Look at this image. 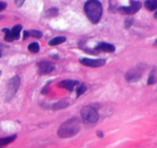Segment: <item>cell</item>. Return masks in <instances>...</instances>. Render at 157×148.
<instances>
[{"label":"cell","instance_id":"8","mask_svg":"<svg viewBox=\"0 0 157 148\" xmlns=\"http://www.w3.org/2000/svg\"><path fill=\"white\" fill-rule=\"evenodd\" d=\"M38 69L40 74L46 75L52 72L54 70V66L47 61H41L37 63Z\"/></svg>","mask_w":157,"mask_h":148},{"label":"cell","instance_id":"4","mask_svg":"<svg viewBox=\"0 0 157 148\" xmlns=\"http://www.w3.org/2000/svg\"><path fill=\"white\" fill-rule=\"evenodd\" d=\"M19 85H20V78L19 76H15L14 77H13L9 81L6 88V101L13 99L17 90H19Z\"/></svg>","mask_w":157,"mask_h":148},{"label":"cell","instance_id":"21","mask_svg":"<svg viewBox=\"0 0 157 148\" xmlns=\"http://www.w3.org/2000/svg\"><path fill=\"white\" fill-rule=\"evenodd\" d=\"M156 83V76H155V73L152 71V72L150 73L149 76V79H148V85H152V84H155Z\"/></svg>","mask_w":157,"mask_h":148},{"label":"cell","instance_id":"19","mask_svg":"<svg viewBox=\"0 0 157 148\" xmlns=\"http://www.w3.org/2000/svg\"><path fill=\"white\" fill-rule=\"evenodd\" d=\"M58 10L56 8H52V9H49L46 12V17H49V18H52V17H55L58 15Z\"/></svg>","mask_w":157,"mask_h":148},{"label":"cell","instance_id":"14","mask_svg":"<svg viewBox=\"0 0 157 148\" xmlns=\"http://www.w3.org/2000/svg\"><path fill=\"white\" fill-rule=\"evenodd\" d=\"M66 38L65 36H57L55 38L52 39L49 42V44L50 46H57V45H59L63 43L64 42H66Z\"/></svg>","mask_w":157,"mask_h":148},{"label":"cell","instance_id":"7","mask_svg":"<svg viewBox=\"0 0 157 148\" xmlns=\"http://www.w3.org/2000/svg\"><path fill=\"white\" fill-rule=\"evenodd\" d=\"M80 63L83 66H88L91 68H98L100 66H104L105 64V60H102V59H98V60H94V59H88L83 58L80 60Z\"/></svg>","mask_w":157,"mask_h":148},{"label":"cell","instance_id":"27","mask_svg":"<svg viewBox=\"0 0 157 148\" xmlns=\"http://www.w3.org/2000/svg\"><path fill=\"white\" fill-rule=\"evenodd\" d=\"M1 56H2V51L0 49V58H1Z\"/></svg>","mask_w":157,"mask_h":148},{"label":"cell","instance_id":"2","mask_svg":"<svg viewBox=\"0 0 157 148\" xmlns=\"http://www.w3.org/2000/svg\"><path fill=\"white\" fill-rule=\"evenodd\" d=\"M84 10L87 18L92 23L96 24L99 22L102 14V6L99 1L89 0L84 6Z\"/></svg>","mask_w":157,"mask_h":148},{"label":"cell","instance_id":"3","mask_svg":"<svg viewBox=\"0 0 157 148\" xmlns=\"http://www.w3.org/2000/svg\"><path fill=\"white\" fill-rule=\"evenodd\" d=\"M81 117L85 122L94 123L99 120V114L96 109L92 106H86L81 110Z\"/></svg>","mask_w":157,"mask_h":148},{"label":"cell","instance_id":"20","mask_svg":"<svg viewBox=\"0 0 157 148\" xmlns=\"http://www.w3.org/2000/svg\"><path fill=\"white\" fill-rule=\"evenodd\" d=\"M86 86L85 84H81L79 87H78V90H77V93H76V96L78 97V96H80L81 95L83 94L86 91Z\"/></svg>","mask_w":157,"mask_h":148},{"label":"cell","instance_id":"23","mask_svg":"<svg viewBox=\"0 0 157 148\" xmlns=\"http://www.w3.org/2000/svg\"><path fill=\"white\" fill-rule=\"evenodd\" d=\"M25 0H15V3L17 6L18 7H21L22 6V4L24 3Z\"/></svg>","mask_w":157,"mask_h":148},{"label":"cell","instance_id":"15","mask_svg":"<svg viewBox=\"0 0 157 148\" xmlns=\"http://www.w3.org/2000/svg\"><path fill=\"white\" fill-rule=\"evenodd\" d=\"M22 27L21 25H16L12 29L11 33L15 40H19V36H20V33L22 31Z\"/></svg>","mask_w":157,"mask_h":148},{"label":"cell","instance_id":"13","mask_svg":"<svg viewBox=\"0 0 157 148\" xmlns=\"http://www.w3.org/2000/svg\"><path fill=\"white\" fill-rule=\"evenodd\" d=\"M144 6L149 11H154L157 9V0H146Z\"/></svg>","mask_w":157,"mask_h":148},{"label":"cell","instance_id":"12","mask_svg":"<svg viewBox=\"0 0 157 148\" xmlns=\"http://www.w3.org/2000/svg\"><path fill=\"white\" fill-rule=\"evenodd\" d=\"M16 137H17L16 135H12L6 137H3V138H0V148L3 147V146H6V145L13 143L16 139Z\"/></svg>","mask_w":157,"mask_h":148},{"label":"cell","instance_id":"1","mask_svg":"<svg viewBox=\"0 0 157 148\" xmlns=\"http://www.w3.org/2000/svg\"><path fill=\"white\" fill-rule=\"evenodd\" d=\"M81 128V122L76 117L66 120L59 127L57 134L61 138H69L76 135Z\"/></svg>","mask_w":157,"mask_h":148},{"label":"cell","instance_id":"18","mask_svg":"<svg viewBox=\"0 0 157 148\" xmlns=\"http://www.w3.org/2000/svg\"><path fill=\"white\" fill-rule=\"evenodd\" d=\"M29 51H30L33 53H37L39 51V45L38 43H32L28 46Z\"/></svg>","mask_w":157,"mask_h":148},{"label":"cell","instance_id":"6","mask_svg":"<svg viewBox=\"0 0 157 148\" xmlns=\"http://www.w3.org/2000/svg\"><path fill=\"white\" fill-rule=\"evenodd\" d=\"M143 75V70L141 68L136 67L131 69L126 73V79L128 82L134 83L138 81Z\"/></svg>","mask_w":157,"mask_h":148},{"label":"cell","instance_id":"11","mask_svg":"<svg viewBox=\"0 0 157 148\" xmlns=\"http://www.w3.org/2000/svg\"><path fill=\"white\" fill-rule=\"evenodd\" d=\"M28 36H32L33 38L39 39L43 36V33L39 30H30V31L23 32V39H26Z\"/></svg>","mask_w":157,"mask_h":148},{"label":"cell","instance_id":"17","mask_svg":"<svg viewBox=\"0 0 157 148\" xmlns=\"http://www.w3.org/2000/svg\"><path fill=\"white\" fill-rule=\"evenodd\" d=\"M2 32L5 33V37H4V40L6 42H13V40H15V39L13 38V35H12L11 30H10L9 29H3Z\"/></svg>","mask_w":157,"mask_h":148},{"label":"cell","instance_id":"25","mask_svg":"<svg viewBox=\"0 0 157 148\" xmlns=\"http://www.w3.org/2000/svg\"><path fill=\"white\" fill-rule=\"evenodd\" d=\"M97 136H98V137H103V133L101 132V131H98Z\"/></svg>","mask_w":157,"mask_h":148},{"label":"cell","instance_id":"22","mask_svg":"<svg viewBox=\"0 0 157 148\" xmlns=\"http://www.w3.org/2000/svg\"><path fill=\"white\" fill-rule=\"evenodd\" d=\"M134 22V19L132 18H127V19L125 20L124 25H125V28L126 29H129L132 26V25L133 24Z\"/></svg>","mask_w":157,"mask_h":148},{"label":"cell","instance_id":"9","mask_svg":"<svg viewBox=\"0 0 157 148\" xmlns=\"http://www.w3.org/2000/svg\"><path fill=\"white\" fill-rule=\"evenodd\" d=\"M78 82L77 80H65L61 81L58 84V86L62 88L66 89L69 91H72L76 85H78Z\"/></svg>","mask_w":157,"mask_h":148},{"label":"cell","instance_id":"10","mask_svg":"<svg viewBox=\"0 0 157 148\" xmlns=\"http://www.w3.org/2000/svg\"><path fill=\"white\" fill-rule=\"evenodd\" d=\"M96 49L98 51H102L105 53H113L116 50V48L113 45L107 43H99L96 47Z\"/></svg>","mask_w":157,"mask_h":148},{"label":"cell","instance_id":"29","mask_svg":"<svg viewBox=\"0 0 157 148\" xmlns=\"http://www.w3.org/2000/svg\"><path fill=\"white\" fill-rule=\"evenodd\" d=\"M155 43H156V44H157V40H155Z\"/></svg>","mask_w":157,"mask_h":148},{"label":"cell","instance_id":"28","mask_svg":"<svg viewBox=\"0 0 157 148\" xmlns=\"http://www.w3.org/2000/svg\"><path fill=\"white\" fill-rule=\"evenodd\" d=\"M2 18H3V16H0V19H2Z\"/></svg>","mask_w":157,"mask_h":148},{"label":"cell","instance_id":"16","mask_svg":"<svg viewBox=\"0 0 157 148\" xmlns=\"http://www.w3.org/2000/svg\"><path fill=\"white\" fill-rule=\"evenodd\" d=\"M68 106H69V103H68L67 101L61 100L56 103L55 104H53V106H52V109H53L54 110H62V109L66 108Z\"/></svg>","mask_w":157,"mask_h":148},{"label":"cell","instance_id":"24","mask_svg":"<svg viewBox=\"0 0 157 148\" xmlns=\"http://www.w3.org/2000/svg\"><path fill=\"white\" fill-rule=\"evenodd\" d=\"M6 6H7V5L6 2H0V12H2V11H3L4 10H6Z\"/></svg>","mask_w":157,"mask_h":148},{"label":"cell","instance_id":"5","mask_svg":"<svg viewBox=\"0 0 157 148\" xmlns=\"http://www.w3.org/2000/svg\"><path fill=\"white\" fill-rule=\"evenodd\" d=\"M130 6H122L118 9V11L120 12L121 14L125 15H132L136 13L139 10L141 9L142 4L139 1L136 0H130Z\"/></svg>","mask_w":157,"mask_h":148},{"label":"cell","instance_id":"26","mask_svg":"<svg viewBox=\"0 0 157 148\" xmlns=\"http://www.w3.org/2000/svg\"><path fill=\"white\" fill-rule=\"evenodd\" d=\"M154 18H155V19H157V11L155 12V14H154Z\"/></svg>","mask_w":157,"mask_h":148}]
</instances>
